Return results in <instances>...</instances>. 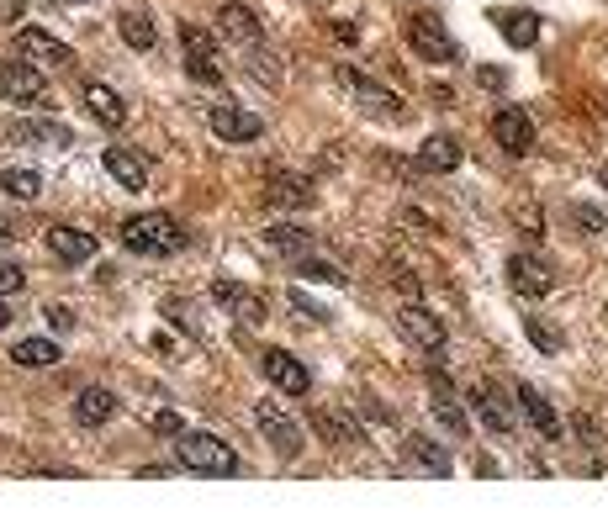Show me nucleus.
Segmentation results:
<instances>
[{
  "label": "nucleus",
  "instance_id": "f257e3e1",
  "mask_svg": "<svg viewBox=\"0 0 608 528\" xmlns=\"http://www.w3.org/2000/svg\"><path fill=\"white\" fill-rule=\"evenodd\" d=\"M175 460L186 470H196V476H238V470H244L233 444H223L217 433H201V428L175 433Z\"/></svg>",
  "mask_w": 608,
  "mask_h": 528
},
{
  "label": "nucleus",
  "instance_id": "f03ea898",
  "mask_svg": "<svg viewBox=\"0 0 608 528\" xmlns=\"http://www.w3.org/2000/svg\"><path fill=\"white\" fill-rule=\"evenodd\" d=\"M122 243L133 254H180L186 249V228L164 212H138L122 222Z\"/></svg>",
  "mask_w": 608,
  "mask_h": 528
},
{
  "label": "nucleus",
  "instance_id": "7ed1b4c3",
  "mask_svg": "<svg viewBox=\"0 0 608 528\" xmlns=\"http://www.w3.org/2000/svg\"><path fill=\"white\" fill-rule=\"evenodd\" d=\"M402 32H408V48L418 53L423 64H455L460 59V48H455V37L445 32V22L429 11H413L408 22H402Z\"/></svg>",
  "mask_w": 608,
  "mask_h": 528
},
{
  "label": "nucleus",
  "instance_id": "20e7f679",
  "mask_svg": "<svg viewBox=\"0 0 608 528\" xmlns=\"http://www.w3.org/2000/svg\"><path fill=\"white\" fill-rule=\"evenodd\" d=\"M339 85L349 90V96H355V106L365 111V117H376V122H408V111H402V101L392 96V90L386 85H376V80H365L360 69H339Z\"/></svg>",
  "mask_w": 608,
  "mask_h": 528
},
{
  "label": "nucleus",
  "instance_id": "39448f33",
  "mask_svg": "<svg viewBox=\"0 0 608 528\" xmlns=\"http://www.w3.org/2000/svg\"><path fill=\"white\" fill-rule=\"evenodd\" d=\"M180 53H186V74L201 85H223V53H217L212 32H201L196 22H180Z\"/></svg>",
  "mask_w": 608,
  "mask_h": 528
},
{
  "label": "nucleus",
  "instance_id": "423d86ee",
  "mask_svg": "<svg viewBox=\"0 0 608 528\" xmlns=\"http://www.w3.org/2000/svg\"><path fill=\"white\" fill-rule=\"evenodd\" d=\"M254 423H260V433L270 439V449H275L281 460H297L302 449H307V439H302V423L291 418V412H286L281 402H260V407H254Z\"/></svg>",
  "mask_w": 608,
  "mask_h": 528
},
{
  "label": "nucleus",
  "instance_id": "0eeeda50",
  "mask_svg": "<svg viewBox=\"0 0 608 528\" xmlns=\"http://www.w3.org/2000/svg\"><path fill=\"white\" fill-rule=\"evenodd\" d=\"M0 96H6L11 106H32V101H48V80L38 64H27L22 53L16 59L0 64Z\"/></svg>",
  "mask_w": 608,
  "mask_h": 528
},
{
  "label": "nucleus",
  "instance_id": "6e6552de",
  "mask_svg": "<svg viewBox=\"0 0 608 528\" xmlns=\"http://www.w3.org/2000/svg\"><path fill=\"white\" fill-rule=\"evenodd\" d=\"M397 333L408 338L413 349H423V354H445V338H450V333H445V323H439V317H434L429 307H418V301L397 312Z\"/></svg>",
  "mask_w": 608,
  "mask_h": 528
},
{
  "label": "nucleus",
  "instance_id": "1a4fd4ad",
  "mask_svg": "<svg viewBox=\"0 0 608 528\" xmlns=\"http://www.w3.org/2000/svg\"><path fill=\"white\" fill-rule=\"evenodd\" d=\"M492 138H497V148L503 154H513V159H524V154H534V117L524 106H503L492 117Z\"/></svg>",
  "mask_w": 608,
  "mask_h": 528
},
{
  "label": "nucleus",
  "instance_id": "9d476101",
  "mask_svg": "<svg viewBox=\"0 0 608 528\" xmlns=\"http://www.w3.org/2000/svg\"><path fill=\"white\" fill-rule=\"evenodd\" d=\"M260 370H265V381H270L275 391H286V396H307V391H312L307 365L297 360V354H286V349H265V354H260Z\"/></svg>",
  "mask_w": 608,
  "mask_h": 528
},
{
  "label": "nucleus",
  "instance_id": "9b49d317",
  "mask_svg": "<svg viewBox=\"0 0 608 528\" xmlns=\"http://www.w3.org/2000/svg\"><path fill=\"white\" fill-rule=\"evenodd\" d=\"M207 122H212V132L223 143H254L265 132V122L254 117V111H244V106H233V101H217L212 111H207Z\"/></svg>",
  "mask_w": 608,
  "mask_h": 528
},
{
  "label": "nucleus",
  "instance_id": "f8f14e48",
  "mask_svg": "<svg viewBox=\"0 0 608 528\" xmlns=\"http://www.w3.org/2000/svg\"><path fill=\"white\" fill-rule=\"evenodd\" d=\"M460 159H466L460 138H450V132H434V138L413 154V169H418V175H455Z\"/></svg>",
  "mask_w": 608,
  "mask_h": 528
},
{
  "label": "nucleus",
  "instance_id": "ddd939ff",
  "mask_svg": "<svg viewBox=\"0 0 608 528\" xmlns=\"http://www.w3.org/2000/svg\"><path fill=\"white\" fill-rule=\"evenodd\" d=\"M508 286L519 291V296H529V301H540V296H550L556 275H550V264H545V259H534V254H513V259H508Z\"/></svg>",
  "mask_w": 608,
  "mask_h": 528
},
{
  "label": "nucleus",
  "instance_id": "4468645a",
  "mask_svg": "<svg viewBox=\"0 0 608 528\" xmlns=\"http://www.w3.org/2000/svg\"><path fill=\"white\" fill-rule=\"evenodd\" d=\"M402 449H408V465L423 470V476H434V481H450L455 476V455L439 439H429V433H413Z\"/></svg>",
  "mask_w": 608,
  "mask_h": 528
},
{
  "label": "nucleus",
  "instance_id": "2eb2a0df",
  "mask_svg": "<svg viewBox=\"0 0 608 528\" xmlns=\"http://www.w3.org/2000/svg\"><path fill=\"white\" fill-rule=\"evenodd\" d=\"M217 32H223L228 43H238V48H260V37H265L260 16H254L249 6H238V0H228V6L217 11Z\"/></svg>",
  "mask_w": 608,
  "mask_h": 528
},
{
  "label": "nucleus",
  "instance_id": "dca6fc26",
  "mask_svg": "<svg viewBox=\"0 0 608 528\" xmlns=\"http://www.w3.org/2000/svg\"><path fill=\"white\" fill-rule=\"evenodd\" d=\"M16 53L32 59V64H75V53H69L59 37H48L43 27H22V32H16Z\"/></svg>",
  "mask_w": 608,
  "mask_h": 528
},
{
  "label": "nucleus",
  "instance_id": "f3484780",
  "mask_svg": "<svg viewBox=\"0 0 608 528\" xmlns=\"http://www.w3.org/2000/svg\"><path fill=\"white\" fill-rule=\"evenodd\" d=\"M101 164H106V175H112L122 191H149V164H143L133 148H106Z\"/></svg>",
  "mask_w": 608,
  "mask_h": 528
},
{
  "label": "nucleus",
  "instance_id": "a211bd4d",
  "mask_svg": "<svg viewBox=\"0 0 608 528\" xmlns=\"http://www.w3.org/2000/svg\"><path fill=\"white\" fill-rule=\"evenodd\" d=\"M429 386H434V418L445 423L455 439H466V433H471V418H466V407L455 402V391H450V381H445V370H434V375H429Z\"/></svg>",
  "mask_w": 608,
  "mask_h": 528
},
{
  "label": "nucleus",
  "instance_id": "6ab92c4d",
  "mask_svg": "<svg viewBox=\"0 0 608 528\" xmlns=\"http://www.w3.org/2000/svg\"><path fill=\"white\" fill-rule=\"evenodd\" d=\"M265 201L270 206H312L318 201V191H312V180H302V175H265Z\"/></svg>",
  "mask_w": 608,
  "mask_h": 528
},
{
  "label": "nucleus",
  "instance_id": "aec40b11",
  "mask_svg": "<svg viewBox=\"0 0 608 528\" xmlns=\"http://www.w3.org/2000/svg\"><path fill=\"white\" fill-rule=\"evenodd\" d=\"M11 143H43V148H75V132H69L64 122H11Z\"/></svg>",
  "mask_w": 608,
  "mask_h": 528
},
{
  "label": "nucleus",
  "instance_id": "412c9836",
  "mask_svg": "<svg viewBox=\"0 0 608 528\" xmlns=\"http://www.w3.org/2000/svg\"><path fill=\"white\" fill-rule=\"evenodd\" d=\"M471 407H476V418H482L492 433H513V407L503 402V391H497V386H476L471 391Z\"/></svg>",
  "mask_w": 608,
  "mask_h": 528
},
{
  "label": "nucleus",
  "instance_id": "4be33fe9",
  "mask_svg": "<svg viewBox=\"0 0 608 528\" xmlns=\"http://www.w3.org/2000/svg\"><path fill=\"white\" fill-rule=\"evenodd\" d=\"M48 249L59 254L64 264H85V259H96V233H85V228H48Z\"/></svg>",
  "mask_w": 608,
  "mask_h": 528
},
{
  "label": "nucleus",
  "instance_id": "5701e85b",
  "mask_svg": "<svg viewBox=\"0 0 608 528\" xmlns=\"http://www.w3.org/2000/svg\"><path fill=\"white\" fill-rule=\"evenodd\" d=\"M212 296H217V301H228L238 323H249V328H254V323H265V296H260V291H238L233 280H217Z\"/></svg>",
  "mask_w": 608,
  "mask_h": 528
},
{
  "label": "nucleus",
  "instance_id": "b1692460",
  "mask_svg": "<svg viewBox=\"0 0 608 528\" xmlns=\"http://www.w3.org/2000/svg\"><path fill=\"white\" fill-rule=\"evenodd\" d=\"M85 106H90V117L106 122V127H122V122H127V101L117 96L112 85H101V80L85 85Z\"/></svg>",
  "mask_w": 608,
  "mask_h": 528
},
{
  "label": "nucleus",
  "instance_id": "393cba45",
  "mask_svg": "<svg viewBox=\"0 0 608 528\" xmlns=\"http://www.w3.org/2000/svg\"><path fill=\"white\" fill-rule=\"evenodd\" d=\"M112 412H117V396L106 391V386H85V391L75 396V423H80V428H101Z\"/></svg>",
  "mask_w": 608,
  "mask_h": 528
},
{
  "label": "nucleus",
  "instance_id": "a878e982",
  "mask_svg": "<svg viewBox=\"0 0 608 528\" xmlns=\"http://www.w3.org/2000/svg\"><path fill=\"white\" fill-rule=\"evenodd\" d=\"M519 407H524V418H529L534 428H540V439H550V444L561 439V418H556V407H550L534 386H519Z\"/></svg>",
  "mask_w": 608,
  "mask_h": 528
},
{
  "label": "nucleus",
  "instance_id": "bb28decb",
  "mask_svg": "<svg viewBox=\"0 0 608 528\" xmlns=\"http://www.w3.org/2000/svg\"><path fill=\"white\" fill-rule=\"evenodd\" d=\"M497 32L508 37V48H534L540 43V16L534 11H503L497 16Z\"/></svg>",
  "mask_w": 608,
  "mask_h": 528
},
{
  "label": "nucleus",
  "instance_id": "cd10ccee",
  "mask_svg": "<svg viewBox=\"0 0 608 528\" xmlns=\"http://www.w3.org/2000/svg\"><path fill=\"white\" fill-rule=\"evenodd\" d=\"M11 360L27 365V370H48V365H59V344H53V338H22V344L11 349Z\"/></svg>",
  "mask_w": 608,
  "mask_h": 528
},
{
  "label": "nucleus",
  "instance_id": "c85d7f7f",
  "mask_svg": "<svg viewBox=\"0 0 608 528\" xmlns=\"http://www.w3.org/2000/svg\"><path fill=\"white\" fill-rule=\"evenodd\" d=\"M117 32H122V43H127V48H138V53H149V48H154V37H159L154 22H149L143 11H122V16H117Z\"/></svg>",
  "mask_w": 608,
  "mask_h": 528
},
{
  "label": "nucleus",
  "instance_id": "c756f323",
  "mask_svg": "<svg viewBox=\"0 0 608 528\" xmlns=\"http://www.w3.org/2000/svg\"><path fill=\"white\" fill-rule=\"evenodd\" d=\"M312 428L323 433V439H334L339 449H355L360 444V428L344 418V412H312Z\"/></svg>",
  "mask_w": 608,
  "mask_h": 528
},
{
  "label": "nucleus",
  "instance_id": "7c9ffc66",
  "mask_svg": "<svg viewBox=\"0 0 608 528\" xmlns=\"http://www.w3.org/2000/svg\"><path fill=\"white\" fill-rule=\"evenodd\" d=\"M0 191H11L16 201H38L43 196V175L38 169H0Z\"/></svg>",
  "mask_w": 608,
  "mask_h": 528
},
{
  "label": "nucleus",
  "instance_id": "2f4dec72",
  "mask_svg": "<svg viewBox=\"0 0 608 528\" xmlns=\"http://www.w3.org/2000/svg\"><path fill=\"white\" fill-rule=\"evenodd\" d=\"M265 243L270 249H291V254H307V233L302 228H291V222H275V228H265Z\"/></svg>",
  "mask_w": 608,
  "mask_h": 528
},
{
  "label": "nucleus",
  "instance_id": "473e14b6",
  "mask_svg": "<svg viewBox=\"0 0 608 528\" xmlns=\"http://www.w3.org/2000/svg\"><path fill=\"white\" fill-rule=\"evenodd\" d=\"M297 270L307 275V280H323V286H349V275L339 270V264H328V259H297Z\"/></svg>",
  "mask_w": 608,
  "mask_h": 528
},
{
  "label": "nucleus",
  "instance_id": "72a5a7b5",
  "mask_svg": "<svg viewBox=\"0 0 608 528\" xmlns=\"http://www.w3.org/2000/svg\"><path fill=\"white\" fill-rule=\"evenodd\" d=\"M524 333L534 338V349H545V354H556V349H561V333H556V328H545L540 317H524Z\"/></svg>",
  "mask_w": 608,
  "mask_h": 528
},
{
  "label": "nucleus",
  "instance_id": "f704fd0d",
  "mask_svg": "<svg viewBox=\"0 0 608 528\" xmlns=\"http://www.w3.org/2000/svg\"><path fill=\"white\" fill-rule=\"evenodd\" d=\"M571 222H577V228H587V233H603V228H608V217L598 212V206H571Z\"/></svg>",
  "mask_w": 608,
  "mask_h": 528
},
{
  "label": "nucleus",
  "instance_id": "c9c22d12",
  "mask_svg": "<svg viewBox=\"0 0 608 528\" xmlns=\"http://www.w3.org/2000/svg\"><path fill=\"white\" fill-rule=\"evenodd\" d=\"M22 270H16V264H0V296H11V291H22Z\"/></svg>",
  "mask_w": 608,
  "mask_h": 528
},
{
  "label": "nucleus",
  "instance_id": "e433bc0d",
  "mask_svg": "<svg viewBox=\"0 0 608 528\" xmlns=\"http://www.w3.org/2000/svg\"><path fill=\"white\" fill-rule=\"evenodd\" d=\"M27 0H0V22H22Z\"/></svg>",
  "mask_w": 608,
  "mask_h": 528
},
{
  "label": "nucleus",
  "instance_id": "4c0bfd02",
  "mask_svg": "<svg viewBox=\"0 0 608 528\" xmlns=\"http://www.w3.org/2000/svg\"><path fill=\"white\" fill-rule=\"evenodd\" d=\"M476 80H482L487 90H503V85H508V74H503V69H476Z\"/></svg>",
  "mask_w": 608,
  "mask_h": 528
},
{
  "label": "nucleus",
  "instance_id": "58836bf2",
  "mask_svg": "<svg viewBox=\"0 0 608 528\" xmlns=\"http://www.w3.org/2000/svg\"><path fill=\"white\" fill-rule=\"evenodd\" d=\"M154 428H159V433H186V428H180V418H175V412H154Z\"/></svg>",
  "mask_w": 608,
  "mask_h": 528
},
{
  "label": "nucleus",
  "instance_id": "ea45409f",
  "mask_svg": "<svg viewBox=\"0 0 608 528\" xmlns=\"http://www.w3.org/2000/svg\"><path fill=\"white\" fill-rule=\"evenodd\" d=\"M48 323L64 333V328H75V317H69V307H48Z\"/></svg>",
  "mask_w": 608,
  "mask_h": 528
},
{
  "label": "nucleus",
  "instance_id": "a19ab883",
  "mask_svg": "<svg viewBox=\"0 0 608 528\" xmlns=\"http://www.w3.org/2000/svg\"><path fill=\"white\" fill-rule=\"evenodd\" d=\"M334 37H339V43H355V37H360V32H355V27H349V22H334Z\"/></svg>",
  "mask_w": 608,
  "mask_h": 528
},
{
  "label": "nucleus",
  "instance_id": "79ce46f5",
  "mask_svg": "<svg viewBox=\"0 0 608 528\" xmlns=\"http://www.w3.org/2000/svg\"><path fill=\"white\" fill-rule=\"evenodd\" d=\"M11 238H16V228H11V222H6V217H0V249H6V243H11Z\"/></svg>",
  "mask_w": 608,
  "mask_h": 528
},
{
  "label": "nucleus",
  "instance_id": "37998d69",
  "mask_svg": "<svg viewBox=\"0 0 608 528\" xmlns=\"http://www.w3.org/2000/svg\"><path fill=\"white\" fill-rule=\"evenodd\" d=\"M11 323V312H6V301H0V328H6Z\"/></svg>",
  "mask_w": 608,
  "mask_h": 528
},
{
  "label": "nucleus",
  "instance_id": "c03bdc74",
  "mask_svg": "<svg viewBox=\"0 0 608 528\" xmlns=\"http://www.w3.org/2000/svg\"><path fill=\"white\" fill-rule=\"evenodd\" d=\"M64 6H90V0H64Z\"/></svg>",
  "mask_w": 608,
  "mask_h": 528
},
{
  "label": "nucleus",
  "instance_id": "a18cd8bd",
  "mask_svg": "<svg viewBox=\"0 0 608 528\" xmlns=\"http://www.w3.org/2000/svg\"><path fill=\"white\" fill-rule=\"evenodd\" d=\"M598 180H603V185H608V169H603V175H598Z\"/></svg>",
  "mask_w": 608,
  "mask_h": 528
}]
</instances>
